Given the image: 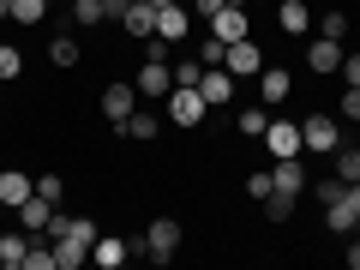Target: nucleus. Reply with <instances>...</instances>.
Wrapping results in <instances>:
<instances>
[{
    "label": "nucleus",
    "instance_id": "nucleus-1",
    "mask_svg": "<svg viewBox=\"0 0 360 270\" xmlns=\"http://www.w3.org/2000/svg\"><path fill=\"white\" fill-rule=\"evenodd\" d=\"M300 144H307V156H336V144H342V120L324 115V108H312V115L300 120Z\"/></svg>",
    "mask_w": 360,
    "mask_h": 270
},
{
    "label": "nucleus",
    "instance_id": "nucleus-2",
    "mask_svg": "<svg viewBox=\"0 0 360 270\" xmlns=\"http://www.w3.org/2000/svg\"><path fill=\"white\" fill-rule=\"evenodd\" d=\"M162 115L174 120V127H198V120L210 115V103H205V90H198V84H174L162 96Z\"/></svg>",
    "mask_w": 360,
    "mask_h": 270
},
{
    "label": "nucleus",
    "instance_id": "nucleus-3",
    "mask_svg": "<svg viewBox=\"0 0 360 270\" xmlns=\"http://www.w3.org/2000/svg\"><path fill=\"white\" fill-rule=\"evenodd\" d=\"M174 252H180V222L156 217L150 229H144V258H150V264H174Z\"/></svg>",
    "mask_w": 360,
    "mask_h": 270
},
{
    "label": "nucleus",
    "instance_id": "nucleus-4",
    "mask_svg": "<svg viewBox=\"0 0 360 270\" xmlns=\"http://www.w3.org/2000/svg\"><path fill=\"white\" fill-rule=\"evenodd\" d=\"M168 90H174V54H168V60H150V54H144V66H139V96H144V103H162Z\"/></svg>",
    "mask_w": 360,
    "mask_h": 270
},
{
    "label": "nucleus",
    "instance_id": "nucleus-5",
    "mask_svg": "<svg viewBox=\"0 0 360 270\" xmlns=\"http://www.w3.org/2000/svg\"><path fill=\"white\" fill-rule=\"evenodd\" d=\"M210 37H217V42H240V37H252V18H246V0H229L222 13H210Z\"/></svg>",
    "mask_w": 360,
    "mask_h": 270
},
{
    "label": "nucleus",
    "instance_id": "nucleus-6",
    "mask_svg": "<svg viewBox=\"0 0 360 270\" xmlns=\"http://www.w3.org/2000/svg\"><path fill=\"white\" fill-rule=\"evenodd\" d=\"M264 144H270V156H307V144H300V120H283V115H270Z\"/></svg>",
    "mask_w": 360,
    "mask_h": 270
},
{
    "label": "nucleus",
    "instance_id": "nucleus-7",
    "mask_svg": "<svg viewBox=\"0 0 360 270\" xmlns=\"http://www.w3.org/2000/svg\"><path fill=\"white\" fill-rule=\"evenodd\" d=\"M156 37H162L168 49H180V42L193 37V13H186V0H180V6H156Z\"/></svg>",
    "mask_w": 360,
    "mask_h": 270
},
{
    "label": "nucleus",
    "instance_id": "nucleus-8",
    "mask_svg": "<svg viewBox=\"0 0 360 270\" xmlns=\"http://www.w3.org/2000/svg\"><path fill=\"white\" fill-rule=\"evenodd\" d=\"M144 96H139V84H127V78H115V84L103 90V115H108V127H120V120L132 115V108H139Z\"/></svg>",
    "mask_w": 360,
    "mask_h": 270
},
{
    "label": "nucleus",
    "instance_id": "nucleus-9",
    "mask_svg": "<svg viewBox=\"0 0 360 270\" xmlns=\"http://www.w3.org/2000/svg\"><path fill=\"white\" fill-rule=\"evenodd\" d=\"M66 222H72V217H66ZM84 258H90V240H84V234H72V229L54 234V270H78Z\"/></svg>",
    "mask_w": 360,
    "mask_h": 270
},
{
    "label": "nucleus",
    "instance_id": "nucleus-10",
    "mask_svg": "<svg viewBox=\"0 0 360 270\" xmlns=\"http://www.w3.org/2000/svg\"><path fill=\"white\" fill-rule=\"evenodd\" d=\"M222 66H229L234 78H258V72H264V54H258L252 37H240V42H229V60H222Z\"/></svg>",
    "mask_w": 360,
    "mask_h": 270
},
{
    "label": "nucleus",
    "instance_id": "nucleus-11",
    "mask_svg": "<svg viewBox=\"0 0 360 270\" xmlns=\"http://www.w3.org/2000/svg\"><path fill=\"white\" fill-rule=\"evenodd\" d=\"M258 96H264V108L288 103V96H295V72H288V66H264V72H258Z\"/></svg>",
    "mask_w": 360,
    "mask_h": 270
},
{
    "label": "nucleus",
    "instance_id": "nucleus-12",
    "mask_svg": "<svg viewBox=\"0 0 360 270\" xmlns=\"http://www.w3.org/2000/svg\"><path fill=\"white\" fill-rule=\"evenodd\" d=\"M120 30H127L132 42H150L156 37V6H150V0H132L127 13H120Z\"/></svg>",
    "mask_w": 360,
    "mask_h": 270
},
{
    "label": "nucleus",
    "instance_id": "nucleus-13",
    "mask_svg": "<svg viewBox=\"0 0 360 270\" xmlns=\"http://www.w3.org/2000/svg\"><path fill=\"white\" fill-rule=\"evenodd\" d=\"M198 90H205V103H210V108H229V103H234V72H229V66H205Z\"/></svg>",
    "mask_w": 360,
    "mask_h": 270
},
{
    "label": "nucleus",
    "instance_id": "nucleus-14",
    "mask_svg": "<svg viewBox=\"0 0 360 270\" xmlns=\"http://www.w3.org/2000/svg\"><path fill=\"white\" fill-rule=\"evenodd\" d=\"M342 54H348V49H342V42H330V37H312V42H307V66H312L319 78H324V72H342Z\"/></svg>",
    "mask_w": 360,
    "mask_h": 270
},
{
    "label": "nucleus",
    "instance_id": "nucleus-15",
    "mask_svg": "<svg viewBox=\"0 0 360 270\" xmlns=\"http://www.w3.org/2000/svg\"><path fill=\"white\" fill-rule=\"evenodd\" d=\"M156 132H162V115H150V108L139 103V108H132V115H127V120L115 127V139H139V144H150Z\"/></svg>",
    "mask_w": 360,
    "mask_h": 270
},
{
    "label": "nucleus",
    "instance_id": "nucleus-16",
    "mask_svg": "<svg viewBox=\"0 0 360 270\" xmlns=\"http://www.w3.org/2000/svg\"><path fill=\"white\" fill-rule=\"evenodd\" d=\"M270 180H276V193L300 198V193H307V162H300V156H276V168H270Z\"/></svg>",
    "mask_w": 360,
    "mask_h": 270
},
{
    "label": "nucleus",
    "instance_id": "nucleus-17",
    "mask_svg": "<svg viewBox=\"0 0 360 270\" xmlns=\"http://www.w3.org/2000/svg\"><path fill=\"white\" fill-rule=\"evenodd\" d=\"M127 258H132V246L120 240V234H96V246H90V264L96 270H120Z\"/></svg>",
    "mask_w": 360,
    "mask_h": 270
},
{
    "label": "nucleus",
    "instance_id": "nucleus-18",
    "mask_svg": "<svg viewBox=\"0 0 360 270\" xmlns=\"http://www.w3.org/2000/svg\"><path fill=\"white\" fill-rule=\"evenodd\" d=\"M30 193H37V180H30L25 168H0V205H6V210H18Z\"/></svg>",
    "mask_w": 360,
    "mask_h": 270
},
{
    "label": "nucleus",
    "instance_id": "nucleus-19",
    "mask_svg": "<svg viewBox=\"0 0 360 270\" xmlns=\"http://www.w3.org/2000/svg\"><path fill=\"white\" fill-rule=\"evenodd\" d=\"M49 222H54V205L42 193H30L25 205H18V229H25V234H49Z\"/></svg>",
    "mask_w": 360,
    "mask_h": 270
},
{
    "label": "nucleus",
    "instance_id": "nucleus-20",
    "mask_svg": "<svg viewBox=\"0 0 360 270\" xmlns=\"http://www.w3.org/2000/svg\"><path fill=\"white\" fill-rule=\"evenodd\" d=\"M276 25H283L288 37H307L312 30V6L307 0H276Z\"/></svg>",
    "mask_w": 360,
    "mask_h": 270
},
{
    "label": "nucleus",
    "instance_id": "nucleus-21",
    "mask_svg": "<svg viewBox=\"0 0 360 270\" xmlns=\"http://www.w3.org/2000/svg\"><path fill=\"white\" fill-rule=\"evenodd\" d=\"M25 258H30V234H25V229H13V234H0V264H13V270H25Z\"/></svg>",
    "mask_w": 360,
    "mask_h": 270
},
{
    "label": "nucleus",
    "instance_id": "nucleus-22",
    "mask_svg": "<svg viewBox=\"0 0 360 270\" xmlns=\"http://www.w3.org/2000/svg\"><path fill=\"white\" fill-rule=\"evenodd\" d=\"M49 60H54V66H60V72H72V66H78V60H84V49H78V37H66V30H60V37H54V42H49Z\"/></svg>",
    "mask_w": 360,
    "mask_h": 270
},
{
    "label": "nucleus",
    "instance_id": "nucleus-23",
    "mask_svg": "<svg viewBox=\"0 0 360 270\" xmlns=\"http://www.w3.org/2000/svg\"><path fill=\"white\" fill-rule=\"evenodd\" d=\"M324 229H330V234H342V240H348V234L360 229V217H354V210L342 205V198H336V205H324Z\"/></svg>",
    "mask_w": 360,
    "mask_h": 270
},
{
    "label": "nucleus",
    "instance_id": "nucleus-24",
    "mask_svg": "<svg viewBox=\"0 0 360 270\" xmlns=\"http://www.w3.org/2000/svg\"><path fill=\"white\" fill-rule=\"evenodd\" d=\"M103 18H108V13H103V0H72V25H78V30H96Z\"/></svg>",
    "mask_w": 360,
    "mask_h": 270
},
{
    "label": "nucleus",
    "instance_id": "nucleus-25",
    "mask_svg": "<svg viewBox=\"0 0 360 270\" xmlns=\"http://www.w3.org/2000/svg\"><path fill=\"white\" fill-rule=\"evenodd\" d=\"M240 139H264V127H270V108H240Z\"/></svg>",
    "mask_w": 360,
    "mask_h": 270
},
{
    "label": "nucleus",
    "instance_id": "nucleus-26",
    "mask_svg": "<svg viewBox=\"0 0 360 270\" xmlns=\"http://www.w3.org/2000/svg\"><path fill=\"white\" fill-rule=\"evenodd\" d=\"M336 180H360V144H336Z\"/></svg>",
    "mask_w": 360,
    "mask_h": 270
},
{
    "label": "nucleus",
    "instance_id": "nucleus-27",
    "mask_svg": "<svg viewBox=\"0 0 360 270\" xmlns=\"http://www.w3.org/2000/svg\"><path fill=\"white\" fill-rule=\"evenodd\" d=\"M49 18V0H13V25H42Z\"/></svg>",
    "mask_w": 360,
    "mask_h": 270
},
{
    "label": "nucleus",
    "instance_id": "nucleus-28",
    "mask_svg": "<svg viewBox=\"0 0 360 270\" xmlns=\"http://www.w3.org/2000/svg\"><path fill=\"white\" fill-rule=\"evenodd\" d=\"M319 37H330V42H348V13H319Z\"/></svg>",
    "mask_w": 360,
    "mask_h": 270
},
{
    "label": "nucleus",
    "instance_id": "nucleus-29",
    "mask_svg": "<svg viewBox=\"0 0 360 270\" xmlns=\"http://www.w3.org/2000/svg\"><path fill=\"white\" fill-rule=\"evenodd\" d=\"M18 72H25V54H18L13 42H0V78H6V84H13Z\"/></svg>",
    "mask_w": 360,
    "mask_h": 270
},
{
    "label": "nucleus",
    "instance_id": "nucleus-30",
    "mask_svg": "<svg viewBox=\"0 0 360 270\" xmlns=\"http://www.w3.org/2000/svg\"><path fill=\"white\" fill-rule=\"evenodd\" d=\"M264 217L270 222H288V217H295V198H288V193H270L264 198Z\"/></svg>",
    "mask_w": 360,
    "mask_h": 270
},
{
    "label": "nucleus",
    "instance_id": "nucleus-31",
    "mask_svg": "<svg viewBox=\"0 0 360 270\" xmlns=\"http://www.w3.org/2000/svg\"><path fill=\"white\" fill-rule=\"evenodd\" d=\"M246 193H252L258 205H264V198L276 193V180H270V168H258V174H246Z\"/></svg>",
    "mask_w": 360,
    "mask_h": 270
},
{
    "label": "nucleus",
    "instance_id": "nucleus-32",
    "mask_svg": "<svg viewBox=\"0 0 360 270\" xmlns=\"http://www.w3.org/2000/svg\"><path fill=\"white\" fill-rule=\"evenodd\" d=\"M198 60H205V66H222V60H229V42L205 37V42H198Z\"/></svg>",
    "mask_w": 360,
    "mask_h": 270
},
{
    "label": "nucleus",
    "instance_id": "nucleus-33",
    "mask_svg": "<svg viewBox=\"0 0 360 270\" xmlns=\"http://www.w3.org/2000/svg\"><path fill=\"white\" fill-rule=\"evenodd\" d=\"M37 193L49 198V205H60V198H66V180H60V174H42V180H37Z\"/></svg>",
    "mask_w": 360,
    "mask_h": 270
},
{
    "label": "nucleus",
    "instance_id": "nucleus-34",
    "mask_svg": "<svg viewBox=\"0 0 360 270\" xmlns=\"http://www.w3.org/2000/svg\"><path fill=\"white\" fill-rule=\"evenodd\" d=\"M205 78V60H174V84H198Z\"/></svg>",
    "mask_w": 360,
    "mask_h": 270
},
{
    "label": "nucleus",
    "instance_id": "nucleus-35",
    "mask_svg": "<svg viewBox=\"0 0 360 270\" xmlns=\"http://www.w3.org/2000/svg\"><path fill=\"white\" fill-rule=\"evenodd\" d=\"M336 108H342V120H360V84H342V103Z\"/></svg>",
    "mask_w": 360,
    "mask_h": 270
},
{
    "label": "nucleus",
    "instance_id": "nucleus-36",
    "mask_svg": "<svg viewBox=\"0 0 360 270\" xmlns=\"http://www.w3.org/2000/svg\"><path fill=\"white\" fill-rule=\"evenodd\" d=\"M342 193H348V180H336V174H324V180H319V198H324V205H336Z\"/></svg>",
    "mask_w": 360,
    "mask_h": 270
},
{
    "label": "nucleus",
    "instance_id": "nucleus-37",
    "mask_svg": "<svg viewBox=\"0 0 360 270\" xmlns=\"http://www.w3.org/2000/svg\"><path fill=\"white\" fill-rule=\"evenodd\" d=\"M342 84H360V54H342Z\"/></svg>",
    "mask_w": 360,
    "mask_h": 270
},
{
    "label": "nucleus",
    "instance_id": "nucleus-38",
    "mask_svg": "<svg viewBox=\"0 0 360 270\" xmlns=\"http://www.w3.org/2000/svg\"><path fill=\"white\" fill-rule=\"evenodd\" d=\"M342 205H348V210H354V217H360V180H348V193H342Z\"/></svg>",
    "mask_w": 360,
    "mask_h": 270
},
{
    "label": "nucleus",
    "instance_id": "nucleus-39",
    "mask_svg": "<svg viewBox=\"0 0 360 270\" xmlns=\"http://www.w3.org/2000/svg\"><path fill=\"white\" fill-rule=\"evenodd\" d=\"M222 6H229V0H193V13H205V18H210V13H222Z\"/></svg>",
    "mask_w": 360,
    "mask_h": 270
},
{
    "label": "nucleus",
    "instance_id": "nucleus-40",
    "mask_svg": "<svg viewBox=\"0 0 360 270\" xmlns=\"http://www.w3.org/2000/svg\"><path fill=\"white\" fill-rule=\"evenodd\" d=\"M342 258H348V270H360V240H348V246H342Z\"/></svg>",
    "mask_w": 360,
    "mask_h": 270
},
{
    "label": "nucleus",
    "instance_id": "nucleus-41",
    "mask_svg": "<svg viewBox=\"0 0 360 270\" xmlns=\"http://www.w3.org/2000/svg\"><path fill=\"white\" fill-rule=\"evenodd\" d=\"M0 18H13V0H0Z\"/></svg>",
    "mask_w": 360,
    "mask_h": 270
},
{
    "label": "nucleus",
    "instance_id": "nucleus-42",
    "mask_svg": "<svg viewBox=\"0 0 360 270\" xmlns=\"http://www.w3.org/2000/svg\"><path fill=\"white\" fill-rule=\"evenodd\" d=\"M150 6H180V0H150Z\"/></svg>",
    "mask_w": 360,
    "mask_h": 270
},
{
    "label": "nucleus",
    "instance_id": "nucleus-43",
    "mask_svg": "<svg viewBox=\"0 0 360 270\" xmlns=\"http://www.w3.org/2000/svg\"><path fill=\"white\" fill-rule=\"evenodd\" d=\"M246 6H270V0H246Z\"/></svg>",
    "mask_w": 360,
    "mask_h": 270
},
{
    "label": "nucleus",
    "instance_id": "nucleus-44",
    "mask_svg": "<svg viewBox=\"0 0 360 270\" xmlns=\"http://www.w3.org/2000/svg\"><path fill=\"white\" fill-rule=\"evenodd\" d=\"M0 84H6V78H0Z\"/></svg>",
    "mask_w": 360,
    "mask_h": 270
}]
</instances>
